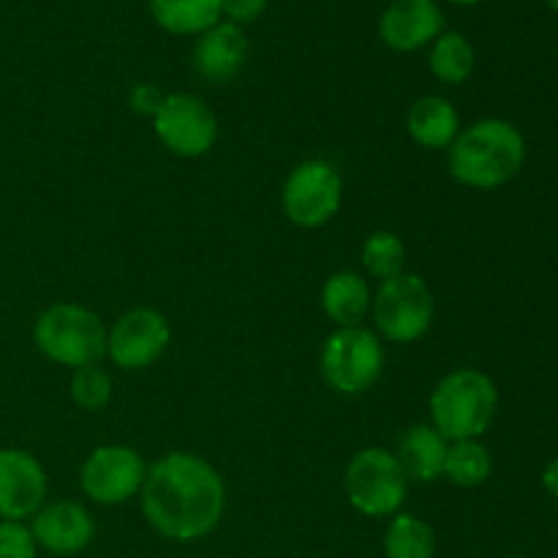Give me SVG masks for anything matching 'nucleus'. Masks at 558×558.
<instances>
[{
	"instance_id": "7",
	"label": "nucleus",
	"mask_w": 558,
	"mask_h": 558,
	"mask_svg": "<svg viewBox=\"0 0 558 558\" xmlns=\"http://www.w3.org/2000/svg\"><path fill=\"white\" fill-rule=\"evenodd\" d=\"M376 330L392 343H414L434 325V292L417 272H401L379 283L374 303Z\"/></svg>"
},
{
	"instance_id": "10",
	"label": "nucleus",
	"mask_w": 558,
	"mask_h": 558,
	"mask_svg": "<svg viewBox=\"0 0 558 558\" xmlns=\"http://www.w3.org/2000/svg\"><path fill=\"white\" fill-rule=\"evenodd\" d=\"M145 477V458L134 447L125 445L96 447L80 469L82 494L104 507L125 505L129 499L140 496Z\"/></svg>"
},
{
	"instance_id": "25",
	"label": "nucleus",
	"mask_w": 558,
	"mask_h": 558,
	"mask_svg": "<svg viewBox=\"0 0 558 558\" xmlns=\"http://www.w3.org/2000/svg\"><path fill=\"white\" fill-rule=\"evenodd\" d=\"M38 543L22 521L0 523V558H36Z\"/></svg>"
},
{
	"instance_id": "19",
	"label": "nucleus",
	"mask_w": 558,
	"mask_h": 558,
	"mask_svg": "<svg viewBox=\"0 0 558 558\" xmlns=\"http://www.w3.org/2000/svg\"><path fill=\"white\" fill-rule=\"evenodd\" d=\"M150 14L174 36L205 33L221 20V0H150Z\"/></svg>"
},
{
	"instance_id": "3",
	"label": "nucleus",
	"mask_w": 558,
	"mask_h": 558,
	"mask_svg": "<svg viewBox=\"0 0 558 558\" xmlns=\"http://www.w3.org/2000/svg\"><path fill=\"white\" fill-rule=\"evenodd\" d=\"M499 409L494 379L477 368H458L436 385L430 396V425L447 441L480 439Z\"/></svg>"
},
{
	"instance_id": "14",
	"label": "nucleus",
	"mask_w": 558,
	"mask_h": 558,
	"mask_svg": "<svg viewBox=\"0 0 558 558\" xmlns=\"http://www.w3.org/2000/svg\"><path fill=\"white\" fill-rule=\"evenodd\" d=\"M445 33L436 0H396L379 20V36L396 52H417Z\"/></svg>"
},
{
	"instance_id": "4",
	"label": "nucleus",
	"mask_w": 558,
	"mask_h": 558,
	"mask_svg": "<svg viewBox=\"0 0 558 558\" xmlns=\"http://www.w3.org/2000/svg\"><path fill=\"white\" fill-rule=\"evenodd\" d=\"M38 352L65 368L98 365L107 354V327L96 311L74 303L49 305L33 327Z\"/></svg>"
},
{
	"instance_id": "9",
	"label": "nucleus",
	"mask_w": 558,
	"mask_h": 558,
	"mask_svg": "<svg viewBox=\"0 0 558 558\" xmlns=\"http://www.w3.org/2000/svg\"><path fill=\"white\" fill-rule=\"evenodd\" d=\"M158 142L180 158H199L213 150L218 140V118L199 96L167 93L153 114Z\"/></svg>"
},
{
	"instance_id": "16",
	"label": "nucleus",
	"mask_w": 558,
	"mask_h": 558,
	"mask_svg": "<svg viewBox=\"0 0 558 558\" xmlns=\"http://www.w3.org/2000/svg\"><path fill=\"white\" fill-rule=\"evenodd\" d=\"M447 447H450V441L434 425H412L409 430H403L396 458L409 480L434 483L445 474Z\"/></svg>"
},
{
	"instance_id": "11",
	"label": "nucleus",
	"mask_w": 558,
	"mask_h": 558,
	"mask_svg": "<svg viewBox=\"0 0 558 558\" xmlns=\"http://www.w3.org/2000/svg\"><path fill=\"white\" fill-rule=\"evenodd\" d=\"M172 341L167 316L156 308H131L107 330V357L123 371H145L163 357Z\"/></svg>"
},
{
	"instance_id": "15",
	"label": "nucleus",
	"mask_w": 558,
	"mask_h": 558,
	"mask_svg": "<svg viewBox=\"0 0 558 558\" xmlns=\"http://www.w3.org/2000/svg\"><path fill=\"white\" fill-rule=\"evenodd\" d=\"M245 58H248V38L243 27L232 22H218L196 41L194 69L199 71L202 80L213 85H227L243 71Z\"/></svg>"
},
{
	"instance_id": "22",
	"label": "nucleus",
	"mask_w": 558,
	"mask_h": 558,
	"mask_svg": "<svg viewBox=\"0 0 558 558\" xmlns=\"http://www.w3.org/2000/svg\"><path fill=\"white\" fill-rule=\"evenodd\" d=\"M428 63L436 80L447 85H461L474 71V49L463 33L447 31L434 41Z\"/></svg>"
},
{
	"instance_id": "23",
	"label": "nucleus",
	"mask_w": 558,
	"mask_h": 558,
	"mask_svg": "<svg viewBox=\"0 0 558 558\" xmlns=\"http://www.w3.org/2000/svg\"><path fill=\"white\" fill-rule=\"evenodd\" d=\"M407 265V245L396 232H374L363 245V267L379 281L401 276Z\"/></svg>"
},
{
	"instance_id": "2",
	"label": "nucleus",
	"mask_w": 558,
	"mask_h": 558,
	"mask_svg": "<svg viewBox=\"0 0 558 558\" xmlns=\"http://www.w3.org/2000/svg\"><path fill=\"white\" fill-rule=\"evenodd\" d=\"M526 142L510 120L488 118L472 123L450 145V174L477 191L499 189L521 172Z\"/></svg>"
},
{
	"instance_id": "29",
	"label": "nucleus",
	"mask_w": 558,
	"mask_h": 558,
	"mask_svg": "<svg viewBox=\"0 0 558 558\" xmlns=\"http://www.w3.org/2000/svg\"><path fill=\"white\" fill-rule=\"evenodd\" d=\"M452 3H458V5H474V3H480V0H452Z\"/></svg>"
},
{
	"instance_id": "1",
	"label": "nucleus",
	"mask_w": 558,
	"mask_h": 558,
	"mask_svg": "<svg viewBox=\"0 0 558 558\" xmlns=\"http://www.w3.org/2000/svg\"><path fill=\"white\" fill-rule=\"evenodd\" d=\"M142 515L172 543H196L213 534L227 510L223 480L205 458L169 452L147 469L140 490Z\"/></svg>"
},
{
	"instance_id": "13",
	"label": "nucleus",
	"mask_w": 558,
	"mask_h": 558,
	"mask_svg": "<svg viewBox=\"0 0 558 558\" xmlns=\"http://www.w3.org/2000/svg\"><path fill=\"white\" fill-rule=\"evenodd\" d=\"M31 532L47 554L76 556L93 543V537H96V523H93V515L80 501L63 499L52 501V505H44L33 515Z\"/></svg>"
},
{
	"instance_id": "5",
	"label": "nucleus",
	"mask_w": 558,
	"mask_h": 558,
	"mask_svg": "<svg viewBox=\"0 0 558 558\" xmlns=\"http://www.w3.org/2000/svg\"><path fill=\"white\" fill-rule=\"evenodd\" d=\"M347 499L360 515L387 518L401 510L409 490V477L396 452L385 447H365L349 461L343 474Z\"/></svg>"
},
{
	"instance_id": "20",
	"label": "nucleus",
	"mask_w": 558,
	"mask_h": 558,
	"mask_svg": "<svg viewBox=\"0 0 558 558\" xmlns=\"http://www.w3.org/2000/svg\"><path fill=\"white\" fill-rule=\"evenodd\" d=\"M490 472H494V458L483 441H450L441 477H447L458 488H480L488 483Z\"/></svg>"
},
{
	"instance_id": "21",
	"label": "nucleus",
	"mask_w": 558,
	"mask_h": 558,
	"mask_svg": "<svg viewBox=\"0 0 558 558\" xmlns=\"http://www.w3.org/2000/svg\"><path fill=\"white\" fill-rule=\"evenodd\" d=\"M385 556L387 558H434L436 556V534L423 518L417 515H396L385 534Z\"/></svg>"
},
{
	"instance_id": "30",
	"label": "nucleus",
	"mask_w": 558,
	"mask_h": 558,
	"mask_svg": "<svg viewBox=\"0 0 558 558\" xmlns=\"http://www.w3.org/2000/svg\"><path fill=\"white\" fill-rule=\"evenodd\" d=\"M545 3H548L554 11H558V0H545Z\"/></svg>"
},
{
	"instance_id": "18",
	"label": "nucleus",
	"mask_w": 558,
	"mask_h": 558,
	"mask_svg": "<svg viewBox=\"0 0 558 558\" xmlns=\"http://www.w3.org/2000/svg\"><path fill=\"white\" fill-rule=\"evenodd\" d=\"M371 303V287L360 272H332L322 287V311L338 327H360V322L368 316Z\"/></svg>"
},
{
	"instance_id": "26",
	"label": "nucleus",
	"mask_w": 558,
	"mask_h": 558,
	"mask_svg": "<svg viewBox=\"0 0 558 558\" xmlns=\"http://www.w3.org/2000/svg\"><path fill=\"white\" fill-rule=\"evenodd\" d=\"M267 9V0H221V16L232 25H248L256 22Z\"/></svg>"
},
{
	"instance_id": "17",
	"label": "nucleus",
	"mask_w": 558,
	"mask_h": 558,
	"mask_svg": "<svg viewBox=\"0 0 558 558\" xmlns=\"http://www.w3.org/2000/svg\"><path fill=\"white\" fill-rule=\"evenodd\" d=\"M407 129L417 145L428 147V150H445L461 134V120L447 98L423 96L409 109Z\"/></svg>"
},
{
	"instance_id": "27",
	"label": "nucleus",
	"mask_w": 558,
	"mask_h": 558,
	"mask_svg": "<svg viewBox=\"0 0 558 558\" xmlns=\"http://www.w3.org/2000/svg\"><path fill=\"white\" fill-rule=\"evenodd\" d=\"M163 96H167V93L158 90L156 85H145V82H142V85L131 87L129 104H131V109H134L136 114H145V118H153V114L158 112V107H161Z\"/></svg>"
},
{
	"instance_id": "12",
	"label": "nucleus",
	"mask_w": 558,
	"mask_h": 558,
	"mask_svg": "<svg viewBox=\"0 0 558 558\" xmlns=\"http://www.w3.org/2000/svg\"><path fill=\"white\" fill-rule=\"evenodd\" d=\"M47 501V474L25 450H0V518L25 521Z\"/></svg>"
},
{
	"instance_id": "28",
	"label": "nucleus",
	"mask_w": 558,
	"mask_h": 558,
	"mask_svg": "<svg viewBox=\"0 0 558 558\" xmlns=\"http://www.w3.org/2000/svg\"><path fill=\"white\" fill-rule=\"evenodd\" d=\"M543 485H545V490H548L550 496H556V499H558V458H556V461H550L548 466H545Z\"/></svg>"
},
{
	"instance_id": "31",
	"label": "nucleus",
	"mask_w": 558,
	"mask_h": 558,
	"mask_svg": "<svg viewBox=\"0 0 558 558\" xmlns=\"http://www.w3.org/2000/svg\"><path fill=\"white\" fill-rule=\"evenodd\" d=\"M510 558H526V556H510Z\"/></svg>"
},
{
	"instance_id": "6",
	"label": "nucleus",
	"mask_w": 558,
	"mask_h": 558,
	"mask_svg": "<svg viewBox=\"0 0 558 558\" xmlns=\"http://www.w3.org/2000/svg\"><path fill=\"white\" fill-rule=\"evenodd\" d=\"M322 379L341 396H363L385 371V347L363 327H338L322 347Z\"/></svg>"
},
{
	"instance_id": "8",
	"label": "nucleus",
	"mask_w": 558,
	"mask_h": 558,
	"mask_svg": "<svg viewBox=\"0 0 558 558\" xmlns=\"http://www.w3.org/2000/svg\"><path fill=\"white\" fill-rule=\"evenodd\" d=\"M283 213L303 229H319L332 221L343 202V180L327 161H303L283 183Z\"/></svg>"
},
{
	"instance_id": "24",
	"label": "nucleus",
	"mask_w": 558,
	"mask_h": 558,
	"mask_svg": "<svg viewBox=\"0 0 558 558\" xmlns=\"http://www.w3.org/2000/svg\"><path fill=\"white\" fill-rule=\"evenodd\" d=\"M71 401L85 412H101L112 401V379L98 365L76 368L71 376Z\"/></svg>"
}]
</instances>
